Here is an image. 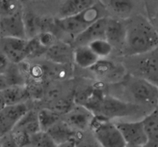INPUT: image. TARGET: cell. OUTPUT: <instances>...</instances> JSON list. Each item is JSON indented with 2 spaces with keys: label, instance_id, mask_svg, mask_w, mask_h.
<instances>
[{
  "label": "cell",
  "instance_id": "16",
  "mask_svg": "<svg viewBox=\"0 0 158 147\" xmlns=\"http://www.w3.org/2000/svg\"><path fill=\"white\" fill-rule=\"evenodd\" d=\"M46 59L51 63L71 65L73 62V47L69 43L57 40L45 54Z\"/></svg>",
  "mask_w": 158,
  "mask_h": 147
},
{
  "label": "cell",
  "instance_id": "3",
  "mask_svg": "<svg viewBox=\"0 0 158 147\" xmlns=\"http://www.w3.org/2000/svg\"><path fill=\"white\" fill-rule=\"evenodd\" d=\"M124 80L127 91L134 100L133 104L151 107L152 109L157 108V86L134 76H127Z\"/></svg>",
  "mask_w": 158,
  "mask_h": 147
},
{
  "label": "cell",
  "instance_id": "28",
  "mask_svg": "<svg viewBox=\"0 0 158 147\" xmlns=\"http://www.w3.org/2000/svg\"><path fill=\"white\" fill-rule=\"evenodd\" d=\"M29 147H57V145L47 133L39 131L29 137Z\"/></svg>",
  "mask_w": 158,
  "mask_h": 147
},
{
  "label": "cell",
  "instance_id": "32",
  "mask_svg": "<svg viewBox=\"0 0 158 147\" xmlns=\"http://www.w3.org/2000/svg\"><path fill=\"white\" fill-rule=\"evenodd\" d=\"M0 141L2 147H21L15 141L11 132L0 138Z\"/></svg>",
  "mask_w": 158,
  "mask_h": 147
},
{
  "label": "cell",
  "instance_id": "5",
  "mask_svg": "<svg viewBox=\"0 0 158 147\" xmlns=\"http://www.w3.org/2000/svg\"><path fill=\"white\" fill-rule=\"evenodd\" d=\"M140 106L130 102H125L115 97L105 96L102 100L97 112L94 116L112 120L132 116L138 112Z\"/></svg>",
  "mask_w": 158,
  "mask_h": 147
},
{
  "label": "cell",
  "instance_id": "18",
  "mask_svg": "<svg viewBox=\"0 0 158 147\" xmlns=\"http://www.w3.org/2000/svg\"><path fill=\"white\" fill-rule=\"evenodd\" d=\"M97 2L94 0H66L62 2L57 18H66L80 13Z\"/></svg>",
  "mask_w": 158,
  "mask_h": 147
},
{
  "label": "cell",
  "instance_id": "37",
  "mask_svg": "<svg viewBox=\"0 0 158 147\" xmlns=\"http://www.w3.org/2000/svg\"><path fill=\"white\" fill-rule=\"evenodd\" d=\"M126 147H143V146H131V145H127Z\"/></svg>",
  "mask_w": 158,
  "mask_h": 147
},
{
  "label": "cell",
  "instance_id": "6",
  "mask_svg": "<svg viewBox=\"0 0 158 147\" xmlns=\"http://www.w3.org/2000/svg\"><path fill=\"white\" fill-rule=\"evenodd\" d=\"M89 69L98 80L107 83H119L127 76L126 68L123 65L107 59H99Z\"/></svg>",
  "mask_w": 158,
  "mask_h": 147
},
{
  "label": "cell",
  "instance_id": "2",
  "mask_svg": "<svg viewBox=\"0 0 158 147\" xmlns=\"http://www.w3.org/2000/svg\"><path fill=\"white\" fill-rule=\"evenodd\" d=\"M106 9L101 2L97 1L91 7L80 13L66 18H55L54 24L59 29L71 35L73 39L96 21L106 16Z\"/></svg>",
  "mask_w": 158,
  "mask_h": 147
},
{
  "label": "cell",
  "instance_id": "35",
  "mask_svg": "<svg viewBox=\"0 0 158 147\" xmlns=\"http://www.w3.org/2000/svg\"><path fill=\"white\" fill-rule=\"evenodd\" d=\"M6 106V103H5L4 98H3L2 93V91H0V110L2 109Z\"/></svg>",
  "mask_w": 158,
  "mask_h": 147
},
{
  "label": "cell",
  "instance_id": "27",
  "mask_svg": "<svg viewBox=\"0 0 158 147\" xmlns=\"http://www.w3.org/2000/svg\"><path fill=\"white\" fill-rule=\"evenodd\" d=\"M98 59H106L113 52V47L105 39H97L88 45Z\"/></svg>",
  "mask_w": 158,
  "mask_h": 147
},
{
  "label": "cell",
  "instance_id": "4",
  "mask_svg": "<svg viewBox=\"0 0 158 147\" xmlns=\"http://www.w3.org/2000/svg\"><path fill=\"white\" fill-rule=\"evenodd\" d=\"M89 130L101 147H126L127 144L115 123L100 116H94Z\"/></svg>",
  "mask_w": 158,
  "mask_h": 147
},
{
  "label": "cell",
  "instance_id": "24",
  "mask_svg": "<svg viewBox=\"0 0 158 147\" xmlns=\"http://www.w3.org/2000/svg\"><path fill=\"white\" fill-rule=\"evenodd\" d=\"M3 76L6 79L9 87L26 85V75L19 64L10 63L9 68Z\"/></svg>",
  "mask_w": 158,
  "mask_h": 147
},
{
  "label": "cell",
  "instance_id": "9",
  "mask_svg": "<svg viewBox=\"0 0 158 147\" xmlns=\"http://www.w3.org/2000/svg\"><path fill=\"white\" fill-rule=\"evenodd\" d=\"M27 39L17 38H0V51L9 62L19 64L27 59Z\"/></svg>",
  "mask_w": 158,
  "mask_h": 147
},
{
  "label": "cell",
  "instance_id": "8",
  "mask_svg": "<svg viewBox=\"0 0 158 147\" xmlns=\"http://www.w3.org/2000/svg\"><path fill=\"white\" fill-rule=\"evenodd\" d=\"M127 145L143 146L148 143L141 120L122 121L115 123Z\"/></svg>",
  "mask_w": 158,
  "mask_h": 147
},
{
  "label": "cell",
  "instance_id": "19",
  "mask_svg": "<svg viewBox=\"0 0 158 147\" xmlns=\"http://www.w3.org/2000/svg\"><path fill=\"white\" fill-rule=\"evenodd\" d=\"M6 106L26 103L29 98L28 89L26 86H9L2 91Z\"/></svg>",
  "mask_w": 158,
  "mask_h": 147
},
{
  "label": "cell",
  "instance_id": "17",
  "mask_svg": "<svg viewBox=\"0 0 158 147\" xmlns=\"http://www.w3.org/2000/svg\"><path fill=\"white\" fill-rule=\"evenodd\" d=\"M46 133L50 136L57 146L70 140H77L80 133V132L73 130L63 119L48 129Z\"/></svg>",
  "mask_w": 158,
  "mask_h": 147
},
{
  "label": "cell",
  "instance_id": "22",
  "mask_svg": "<svg viewBox=\"0 0 158 147\" xmlns=\"http://www.w3.org/2000/svg\"><path fill=\"white\" fill-rule=\"evenodd\" d=\"M148 142L158 143V112L157 108L151 110L141 120Z\"/></svg>",
  "mask_w": 158,
  "mask_h": 147
},
{
  "label": "cell",
  "instance_id": "33",
  "mask_svg": "<svg viewBox=\"0 0 158 147\" xmlns=\"http://www.w3.org/2000/svg\"><path fill=\"white\" fill-rule=\"evenodd\" d=\"M9 65H10V63L9 62V60L5 56L4 54L0 51V76L4 75L5 72L9 68Z\"/></svg>",
  "mask_w": 158,
  "mask_h": 147
},
{
  "label": "cell",
  "instance_id": "13",
  "mask_svg": "<svg viewBox=\"0 0 158 147\" xmlns=\"http://www.w3.org/2000/svg\"><path fill=\"white\" fill-rule=\"evenodd\" d=\"M23 12L0 18V38H17L26 39Z\"/></svg>",
  "mask_w": 158,
  "mask_h": 147
},
{
  "label": "cell",
  "instance_id": "26",
  "mask_svg": "<svg viewBox=\"0 0 158 147\" xmlns=\"http://www.w3.org/2000/svg\"><path fill=\"white\" fill-rule=\"evenodd\" d=\"M71 65H59L52 63L51 66H45L46 76L57 80H66L72 73Z\"/></svg>",
  "mask_w": 158,
  "mask_h": 147
},
{
  "label": "cell",
  "instance_id": "30",
  "mask_svg": "<svg viewBox=\"0 0 158 147\" xmlns=\"http://www.w3.org/2000/svg\"><path fill=\"white\" fill-rule=\"evenodd\" d=\"M73 99L69 100L68 98H59L56 101L52 102V105L50 106L49 109L53 110L59 115H65L69 111L71 110L74 106Z\"/></svg>",
  "mask_w": 158,
  "mask_h": 147
},
{
  "label": "cell",
  "instance_id": "1",
  "mask_svg": "<svg viewBox=\"0 0 158 147\" xmlns=\"http://www.w3.org/2000/svg\"><path fill=\"white\" fill-rule=\"evenodd\" d=\"M125 25L127 33L123 51L127 55L137 56L157 49V28L148 18L135 15L128 18Z\"/></svg>",
  "mask_w": 158,
  "mask_h": 147
},
{
  "label": "cell",
  "instance_id": "10",
  "mask_svg": "<svg viewBox=\"0 0 158 147\" xmlns=\"http://www.w3.org/2000/svg\"><path fill=\"white\" fill-rule=\"evenodd\" d=\"M29 110L26 103L6 106L0 110V138L12 132L19 120Z\"/></svg>",
  "mask_w": 158,
  "mask_h": 147
},
{
  "label": "cell",
  "instance_id": "29",
  "mask_svg": "<svg viewBox=\"0 0 158 147\" xmlns=\"http://www.w3.org/2000/svg\"><path fill=\"white\" fill-rule=\"evenodd\" d=\"M23 11V6L19 1H13V0L0 1V18L13 15Z\"/></svg>",
  "mask_w": 158,
  "mask_h": 147
},
{
  "label": "cell",
  "instance_id": "31",
  "mask_svg": "<svg viewBox=\"0 0 158 147\" xmlns=\"http://www.w3.org/2000/svg\"><path fill=\"white\" fill-rule=\"evenodd\" d=\"M76 147H101L96 141L92 133L87 131L80 133L76 140Z\"/></svg>",
  "mask_w": 158,
  "mask_h": 147
},
{
  "label": "cell",
  "instance_id": "34",
  "mask_svg": "<svg viewBox=\"0 0 158 147\" xmlns=\"http://www.w3.org/2000/svg\"><path fill=\"white\" fill-rule=\"evenodd\" d=\"M57 147H76V140H70V141L66 142L57 146Z\"/></svg>",
  "mask_w": 158,
  "mask_h": 147
},
{
  "label": "cell",
  "instance_id": "12",
  "mask_svg": "<svg viewBox=\"0 0 158 147\" xmlns=\"http://www.w3.org/2000/svg\"><path fill=\"white\" fill-rule=\"evenodd\" d=\"M126 25L123 20L106 16L105 39L113 49L123 50L126 40Z\"/></svg>",
  "mask_w": 158,
  "mask_h": 147
},
{
  "label": "cell",
  "instance_id": "11",
  "mask_svg": "<svg viewBox=\"0 0 158 147\" xmlns=\"http://www.w3.org/2000/svg\"><path fill=\"white\" fill-rule=\"evenodd\" d=\"M94 117V113L89 109L83 106L77 105L65 114V117L63 120L73 130L83 133L89 129Z\"/></svg>",
  "mask_w": 158,
  "mask_h": 147
},
{
  "label": "cell",
  "instance_id": "20",
  "mask_svg": "<svg viewBox=\"0 0 158 147\" xmlns=\"http://www.w3.org/2000/svg\"><path fill=\"white\" fill-rule=\"evenodd\" d=\"M12 130L19 131L31 136L40 131L38 114L35 110H28L19 120Z\"/></svg>",
  "mask_w": 158,
  "mask_h": 147
},
{
  "label": "cell",
  "instance_id": "23",
  "mask_svg": "<svg viewBox=\"0 0 158 147\" xmlns=\"http://www.w3.org/2000/svg\"><path fill=\"white\" fill-rule=\"evenodd\" d=\"M106 10H111L115 15L121 18H129L134 4L132 1L124 0H109L101 2Z\"/></svg>",
  "mask_w": 158,
  "mask_h": 147
},
{
  "label": "cell",
  "instance_id": "7",
  "mask_svg": "<svg viewBox=\"0 0 158 147\" xmlns=\"http://www.w3.org/2000/svg\"><path fill=\"white\" fill-rule=\"evenodd\" d=\"M137 62L135 64L134 76L139 77L150 82L152 84H158V50L157 49L143 55H137Z\"/></svg>",
  "mask_w": 158,
  "mask_h": 147
},
{
  "label": "cell",
  "instance_id": "36",
  "mask_svg": "<svg viewBox=\"0 0 158 147\" xmlns=\"http://www.w3.org/2000/svg\"><path fill=\"white\" fill-rule=\"evenodd\" d=\"M143 147H158V143H150L148 142Z\"/></svg>",
  "mask_w": 158,
  "mask_h": 147
},
{
  "label": "cell",
  "instance_id": "25",
  "mask_svg": "<svg viewBox=\"0 0 158 147\" xmlns=\"http://www.w3.org/2000/svg\"><path fill=\"white\" fill-rule=\"evenodd\" d=\"M37 114H38L40 131H44V132H46L53 125L62 120L61 116L49 108L40 109L39 112H37Z\"/></svg>",
  "mask_w": 158,
  "mask_h": 147
},
{
  "label": "cell",
  "instance_id": "14",
  "mask_svg": "<svg viewBox=\"0 0 158 147\" xmlns=\"http://www.w3.org/2000/svg\"><path fill=\"white\" fill-rule=\"evenodd\" d=\"M23 22L26 39L33 38L43 32H51L49 26L54 24V20L51 21L32 12H23Z\"/></svg>",
  "mask_w": 158,
  "mask_h": 147
},
{
  "label": "cell",
  "instance_id": "38",
  "mask_svg": "<svg viewBox=\"0 0 158 147\" xmlns=\"http://www.w3.org/2000/svg\"><path fill=\"white\" fill-rule=\"evenodd\" d=\"M0 147H2V146H1V141H0Z\"/></svg>",
  "mask_w": 158,
  "mask_h": 147
},
{
  "label": "cell",
  "instance_id": "21",
  "mask_svg": "<svg viewBox=\"0 0 158 147\" xmlns=\"http://www.w3.org/2000/svg\"><path fill=\"white\" fill-rule=\"evenodd\" d=\"M98 59V57L92 52L88 46L73 48V62L82 69H89Z\"/></svg>",
  "mask_w": 158,
  "mask_h": 147
},
{
  "label": "cell",
  "instance_id": "15",
  "mask_svg": "<svg viewBox=\"0 0 158 147\" xmlns=\"http://www.w3.org/2000/svg\"><path fill=\"white\" fill-rule=\"evenodd\" d=\"M106 16L100 18L90 26L85 29L83 32L79 34L73 39V47L81 46H88L90 43L97 39H105V26H106Z\"/></svg>",
  "mask_w": 158,
  "mask_h": 147
}]
</instances>
